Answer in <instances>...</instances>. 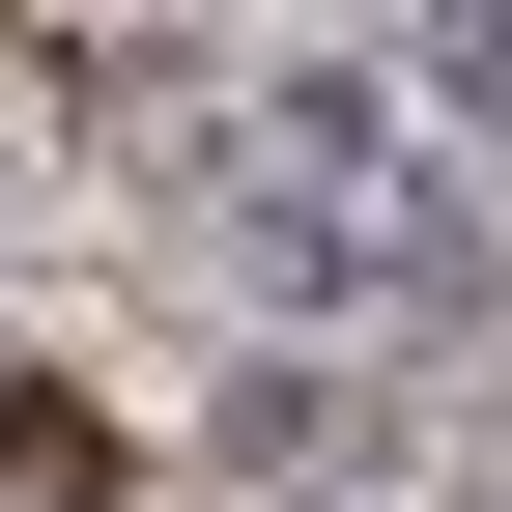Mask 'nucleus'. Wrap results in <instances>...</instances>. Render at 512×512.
<instances>
[{
  "label": "nucleus",
  "mask_w": 512,
  "mask_h": 512,
  "mask_svg": "<svg viewBox=\"0 0 512 512\" xmlns=\"http://www.w3.org/2000/svg\"><path fill=\"white\" fill-rule=\"evenodd\" d=\"M228 171H256V228H285L313 285H370V313H456V285H484V228H456V200H399V114H370L342 57H285Z\"/></svg>",
  "instance_id": "nucleus-1"
},
{
  "label": "nucleus",
  "mask_w": 512,
  "mask_h": 512,
  "mask_svg": "<svg viewBox=\"0 0 512 512\" xmlns=\"http://www.w3.org/2000/svg\"><path fill=\"white\" fill-rule=\"evenodd\" d=\"M86 484H114V427H86V399H29V370H0V512H86Z\"/></svg>",
  "instance_id": "nucleus-2"
},
{
  "label": "nucleus",
  "mask_w": 512,
  "mask_h": 512,
  "mask_svg": "<svg viewBox=\"0 0 512 512\" xmlns=\"http://www.w3.org/2000/svg\"><path fill=\"white\" fill-rule=\"evenodd\" d=\"M427 86H456V114H484V143H512V0H484V29H456V57H427Z\"/></svg>",
  "instance_id": "nucleus-3"
}]
</instances>
